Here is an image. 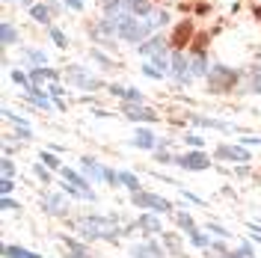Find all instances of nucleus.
Wrapping results in <instances>:
<instances>
[{"label":"nucleus","instance_id":"obj_1","mask_svg":"<svg viewBox=\"0 0 261 258\" xmlns=\"http://www.w3.org/2000/svg\"><path fill=\"white\" fill-rule=\"evenodd\" d=\"M113 24H116V36H122L125 42H146V36L148 33H154V21L151 18H140L137 15H130V12H119V15L113 18Z\"/></svg>","mask_w":261,"mask_h":258},{"label":"nucleus","instance_id":"obj_2","mask_svg":"<svg viewBox=\"0 0 261 258\" xmlns=\"http://www.w3.org/2000/svg\"><path fill=\"white\" fill-rule=\"evenodd\" d=\"M81 231L86 238H104V241H116L119 238L116 223L107 220V217H86V220H81Z\"/></svg>","mask_w":261,"mask_h":258},{"label":"nucleus","instance_id":"obj_3","mask_svg":"<svg viewBox=\"0 0 261 258\" xmlns=\"http://www.w3.org/2000/svg\"><path fill=\"white\" fill-rule=\"evenodd\" d=\"M208 81H211V92H228L238 83V71H231L226 65H214L208 71Z\"/></svg>","mask_w":261,"mask_h":258},{"label":"nucleus","instance_id":"obj_4","mask_svg":"<svg viewBox=\"0 0 261 258\" xmlns=\"http://www.w3.org/2000/svg\"><path fill=\"white\" fill-rule=\"evenodd\" d=\"M193 36H196V27H193V21L187 18V21H181V24H175V33H172V48L181 50V48H187L190 42H193Z\"/></svg>","mask_w":261,"mask_h":258},{"label":"nucleus","instance_id":"obj_5","mask_svg":"<svg viewBox=\"0 0 261 258\" xmlns=\"http://www.w3.org/2000/svg\"><path fill=\"white\" fill-rule=\"evenodd\" d=\"M134 199V205H140V208H151V211H172V205L166 202V199H161V196H154V193H137L130 196Z\"/></svg>","mask_w":261,"mask_h":258},{"label":"nucleus","instance_id":"obj_6","mask_svg":"<svg viewBox=\"0 0 261 258\" xmlns=\"http://www.w3.org/2000/svg\"><path fill=\"white\" fill-rule=\"evenodd\" d=\"M65 74H68V81L74 83V86H81V89H98V86H101V83H98V78L83 74V68H77V65H74V68H68Z\"/></svg>","mask_w":261,"mask_h":258},{"label":"nucleus","instance_id":"obj_7","mask_svg":"<svg viewBox=\"0 0 261 258\" xmlns=\"http://www.w3.org/2000/svg\"><path fill=\"white\" fill-rule=\"evenodd\" d=\"M172 71H175V78H178L181 83H187L190 78H193V71H190V63H187V57H184L181 50H175V57H172Z\"/></svg>","mask_w":261,"mask_h":258},{"label":"nucleus","instance_id":"obj_8","mask_svg":"<svg viewBox=\"0 0 261 258\" xmlns=\"http://www.w3.org/2000/svg\"><path fill=\"white\" fill-rule=\"evenodd\" d=\"M125 116H130L134 122H154V119H158L148 107H143V104H130V101L125 104Z\"/></svg>","mask_w":261,"mask_h":258},{"label":"nucleus","instance_id":"obj_9","mask_svg":"<svg viewBox=\"0 0 261 258\" xmlns=\"http://www.w3.org/2000/svg\"><path fill=\"white\" fill-rule=\"evenodd\" d=\"M217 154H220V158H226V161H241V163L249 158V151H246L244 145H220V148H217Z\"/></svg>","mask_w":261,"mask_h":258},{"label":"nucleus","instance_id":"obj_10","mask_svg":"<svg viewBox=\"0 0 261 258\" xmlns=\"http://www.w3.org/2000/svg\"><path fill=\"white\" fill-rule=\"evenodd\" d=\"M178 163L184 166V169H205L208 166V158L202 154V151H190V154H184V158H178Z\"/></svg>","mask_w":261,"mask_h":258},{"label":"nucleus","instance_id":"obj_11","mask_svg":"<svg viewBox=\"0 0 261 258\" xmlns=\"http://www.w3.org/2000/svg\"><path fill=\"white\" fill-rule=\"evenodd\" d=\"M122 12H130V15H148V12H151V0H122Z\"/></svg>","mask_w":261,"mask_h":258},{"label":"nucleus","instance_id":"obj_12","mask_svg":"<svg viewBox=\"0 0 261 258\" xmlns=\"http://www.w3.org/2000/svg\"><path fill=\"white\" fill-rule=\"evenodd\" d=\"M110 92L119 98H125V101H130V104H143V92L140 89H122V86H110Z\"/></svg>","mask_w":261,"mask_h":258},{"label":"nucleus","instance_id":"obj_13","mask_svg":"<svg viewBox=\"0 0 261 258\" xmlns=\"http://www.w3.org/2000/svg\"><path fill=\"white\" fill-rule=\"evenodd\" d=\"M134 258H161V246H158V243H143V246H134Z\"/></svg>","mask_w":261,"mask_h":258},{"label":"nucleus","instance_id":"obj_14","mask_svg":"<svg viewBox=\"0 0 261 258\" xmlns=\"http://www.w3.org/2000/svg\"><path fill=\"white\" fill-rule=\"evenodd\" d=\"M45 211H50V214H63L65 211V196L63 193H50L48 199H45Z\"/></svg>","mask_w":261,"mask_h":258},{"label":"nucleus","instance_id":"obj_15","mask_svg":"<svg viewBox=\"0 0 261 258\" xmlns=\"http://www.w3.org/2000/svg\"><path fill=\"white\" fill-rule=\"evenodd\" d=\"M161 48H163V39L161 36H154V39H148V42H140V54H151V57H154V54H161Z\"/></svg>","mask_w":261,"mask_h":258},{"label":"nucleus","instance_id":"obj_16","mask_svg":"<svg viewBox=\"0 0 261 258\" xmlns=\"http://www.w3.org/2000/svg\"><path fill=\"white\" fill-rule=\"evenodd\" d=\"M45 78H48V81H54V78H57V71H54V68H48V65H39V68H33V71H30V81L33 83H42Z\"/></svg>","mask_w":261,"mask_h":258},{"label":"nucleus","instance_id":"obj_17","mask_svg":"<svg viewBox=\"0 0 261 258\" xmlns=\"http://www.w3.org/2000/svg\"><path fill=\"white\" fill-rule=\"evenodd\" d=\"M3 255L6 258H39L30 249H21V246H3Z\"/></svg>","mask_w":261,"mask_h":258},{"label":"nucleus","instance_id":"obj_18","mask_svg":"<svg viewBox=\"0 0 261 258\" xmlns=\"http://www.w3.org/2000/svg\"><path fill=\"white\" fill-rule=\"evenodd\" d=\"M140 226L146 228V231H161V220L154 214H140Z\"/></svg>","mask_w":261,"mask_h":258},{"label":"nucleus","instance_id":"obj_19","mask_svg":"<svg viewBox=\"0 0 261 258\" xmlns=\"http://www.w3.org/2000/svg\"><path fill=\"white\" fill-rule=\"evenodd\" d=\"M134 145H140V148H151L154 145V137H151V131H137V137H134Z\"/></svg>","mask_w":261,"mask_h":258},{"label":"nucleus","instance_id":"obj_20","mask_svg":"<svg viewBox=\"0 0 261 258\" xmlns=\"http://www.w3.org/2000/svg\"><path fill=\"white\" fill-rule=\"evenodd\" d=\"M190 48H193L196 57H202V54H205V48H208V33H199V36H193Z\"/></svg>","mask_w":261,"mask_h":258},{"label":"nucleus","instance_id":"obj_21","mask_svg":"<svg viewBox=\"0 0 261 258\" xmlns=\"http://www.w3.org/2000/svg\"><path fill=\"white\" fill-rule=\"evenodd\" d=\"M163 246H166L172 255H181V241H178V235H172V231H169V235H163Z\"/></svg>","mask_w":261,"mask_h":258},{"label":"nucleus","instance_id":"obj_22","mask_svg":"<svg viewBox=\"0 0 261 258\" xmlns=\"http://www.w3.org/2000/svg\"><path fill=\"white\" fill-rule=\"evenodd\" d=\"M83 172H86V175L92 178V181H98V178H104V172H101V166H98L95 161H89V158L83 161Z\"/></svg>","mask_w":261,"mask_h":258},{"label":"nucleus","instance_id":"obj_23","mask_svg":"<svg viewBox=\"0 0 261 258\" xmlns=\"http://www.w3.org/2000/svg\"><path fill=\"white\" fill-rule=\"evenodd\" d=\"M30 101H33V104H36V107H45V110H48V107H50L48 95H45L42 89H30Z\"/></svg>","mask_w":261,"mask_h":258},{"label":"nucleus","instance_id":"obj_24","mask_svg":"<svg viewBox=\"0 0 261 258\" xmlns=\"http://www.w3.org/2000/svg\"><path fill=\"white\" fill-rule=\"evenodd\" d=\"M0 36H3V45L9 48V45H15V39H18V33L12 24H3V30H0Z\"/></svg>","mask_w":261,"mask_h":258},{"label":"nucleus","instance_id":"obj_25","mask_svg":"<svg viewBox=\"0 0 261 258\" xmlns=\"http://www.w3.org/2000/svg\"><path fill=\"white\" fill-rule=\"evenodd\" d=\"M119 184H125V187H130L134 193L140 190V181H137V178L130 175V172H119Z\"/></svg>","mask_w":261,"mask_h":258},{"label":"nucleus","instance_id":"obj_26","mask_svg":"<svg viewBox=\"0 0 261 258\" xmlns=\"http://www.w3.org/2000/svg\"><path fill=\"white\" fill-rule=\"evenodd\" d=\"M190 241H193V246H199V249H208V246H211V241H208L202 231H196V228L190 231Z\"/></svg>","mask_w":261,"mask_h":258},{"label":"nucleus","instance_id":"obj_27","mask_svg":"<svg viewBox=\"0 0 261 258\" xmlns=\"http://www.w3.org/2000/svg\"><path fill=\"white\" fill-rule=\"evenodd\" d=\"M50 39H54V45H57V48H68V39H65V33H63V30L50 27Z\"/></svg>","mask_w":261,"mask_h":258},{"label":"nucleus","instance_id":"obj_28","mask_svg":"<svg viewBox=\"0 0 261 258\" xmlns=\"http://www.w3.org/2000/svg\"><path fill=\"white\" fill-rule=\"evenodd\" d=\"M30 15L36 18L39 24H48V9H45V6H33V9H30Z\"/></svg>","mask_w":261,"mask_h":258},{"label":"nucleus","instance_id":"obj_29","mask_svg":"<svg viewBox=\"0 0 261 258\" xmlns=\"http://www.w3.org/2000/svg\"><path fill=\"white\" fill-rule=\"evenodd\" d=\"M175 220H178V226H181V228L193 231V217H190V214H175Z\"/></svg>","mask_w":261,"mask_h":258},{"label":"nucleus","instance_id":"obj_30","mask_svg":"<svg viewBox=\"0 0 261 258\" xmlns=\"http://www.w3.org/2000/svg\"><path fill=\"white\" fill-rule=\"evenodd\" d=\"M63 178L65 181H71V184H83V178L74 172V169H68V166H63Z\"/></svg>","mask_w":261,"mask_h":258},{"label":"nucleus","instance_id":"obj_31","mask_svg":"<svg viewBox=\"0 0 261 258\" xmlns=\"http://www.w3.org/2000/svg\"><path fill=\"white\" fill-rule=\"evenodd\" d=\"M143 74H146V78H154V81L163 78V71L158 68V65H143Z\"/></svg>","mask_w":261,"mask_h":258},{"label":"nucleus","instance_id":"obj_32","mask_svg":"<svg viewBox=\"0 0 261 258\" xmlns=\"http://www.w3.org/2000/svg\"><path fill=\"white\" fill-rule=\"evenodd\" d=\"M190 71H193V74H205V71H208V68H205V60H202V57H196L193 65H190Z\"/></svg>","mask_w":261,"mask_h":258},{"label":"nucleus","instance_id":"obj_33","mask_svg":"<svg viewBox=\"0 0 261 258\" xmlns=\"http://www.w3.org/2000/svg\"><path fill=\"white\" fill-rule=\"evenodd\" d=\"M0 166H3V175H6V178H12V175H15V163L9 161V158H6V161L0 163Z\"/></svg>","mask_w":261,"mask_h":258},{"label":"nucleus","instance_id":"obj_34","mask_svg":"<svg viewBox=\"0 0 261 258\" xmlns=\"http://www.w3.org/2000/svg\"><path fill=\"white\" fill-rule=\"evenodd\" d=\"M12 190H15V184H12V178H3V184H0V193H3V196H9Z\"/></svg>","mask_w":261,"mask_h":258},{"label":"nucleus","instance_id":"obj_35","mask_svg":"<svg viewBox=\"0 0 261 258\" xmlns=\"http://www.w3.org/2000/svg\"><path fill=\"white\" fill-rule=\"evenodd\" d=\"M3 211H21V205H18V202H12L9 196H3Z\"/></svg>","mask_w":261,"mask_h":258},{"label":"nucleus","instance_id":"obj_36","mask_svg":"<svg viewBox=\"0 0 261 258\" xmlns=\"http://www.w3.org/2000/svg\"><path fill=\"white\" fill-rule=\"evenodd\" d=\"M42 163H45V166H60V163H57V158H54V154H48V151H42Z\"/></svg>","mask_w":261,"mask_h":258},{"label":"nucleus","instance_id":"obj_37","mask_svg":"<svg viewBox=\"0 0 261 258\" xmlns=\"http://www.w3.org/2000/svg\"><path fill=\"white\" fill-rule=\"evenodd\" d=\"M12 81L21 83V86H27V74H24V71H12Z\"/></svg>","mask_w":261,"mask_h":258},{"label":"nucleus","instance_id":"obj_38","mask_svg":"<svg viewBox=\"0 0 261 258\" xmlns=\"http://www.w3.org/2000/svg\"><path fill=\"white\" fill-rule=\"evenodd\" d=\"M238 255H241V258H252V246H249V243H244V246L238 249Z\"/></svg>","mask_w":261,"mask_h":258},{"label":"nucleus","instance_id":"obj_39","mask_svg":"<svg viewBox=\"0 0 261 258\" xmlns=\"http://www.w3.org/2000/svg\"><path fill=\"white\" fill-rule=\"evenodd\" d=\"M48 92H50V95H57V98H63V95H65V89L60 86V83H54V86H50Z\"/></svg>","mask_w":261,"mask_h":258},{"label":"nucleus","instance_id":"obj_40","mask_svg":"<svg viewBox=\"0 0 261 258\" xmlns=\"http://www.w3.org/2000/svg\"><path fill=\"white\" fill-rule=\"evenodd\" d=\"M208 231H214V235H220V238H228V231L223 226H208Z\"/></svg>","mask_w":261,"mask_h":258},{"label":"nucleus","instance_id":"obj_41","mask_svg":"<svg viewBox=\"0 0 261 258\" xmlns=\"http://www.w3.org/2000/svg\"><path fill=\"white\" fill-rule=\"evenodd\" d=\"M30 60H33V63H42V65H45V54H39V50H30Z\"/></svg>","mask_w":261,"mask_h":258},{"label":"nucleus","instance_id":"obj_42","mask_svg":"<svg viewBox=\"0 0 261 258\" xmlns=\"http://www.w3.org/2000/svg\"><path fill=\"white\" fill-rule=\"evenodd\" d=\"M252 86H255V92H261V65H258V71H255V78H252Z\"/></svg>","mask_w":261,"mask_h":258},{"label":"nucleus","instance_id":"obj_43","mask_svg":"<svg viewBox=\"0 0 261 258\" xmlns=\"http://www.w3.org/2000/svg\"><path fill=\"white\" fill-rule=\"evenodd\" d=\"M158 161H161V163H166V161H172V158H169V151H163V148H158Z\"/></svg>","mask_w":261,"mask_h":258},{"label":"nucleus","instance_id":"obj_44","mask_svg":"<svg viewBox=\"0 0 261 258\" xmlns=\"http://www.w3.org/2000/svg\"><path fill=\"white\" fill-rule=\"evenodd\" d=\"M65 3H68L71 9H83V0H65Z\"/></svg>","mask_w":261,"mask_h":258},{"label":"nucleus","instance_id":"obj_45","mask_svg":"<svg viewBox=\"0 0 261 258\" xmlns=\"http://www.w3.org/2000/svg\"><path fill=\"white\" fill-rule=\"evenodd\" d=\"M187 143L193 145V148H199V145H202V140H199V137H187Z\"/></svg>","mask_w":261,"mask_h":258},{"label":"nucleus","instance_id":"obj_46","mask_svg":"<svg viewBox=\"0 0 261 258\" xmlns=\"http://www.w3.org/2000/svg\"><path fill=\"white\" fill-rule=\"evenodd\" d=\"M244 143H246V145H261V137H258V140H255V137H246Z\"/></svg>","mask_w":261,"mask_h":258},{"label":"nucleus","instance_id":"obj_47","mask_svg":"<svg viewBox=\"0 0 261 258\" xmlns=\"http://www.w3.org/2000/svg\"><path fill=\"white\" fill-rule=\"evenodd\" d=\"M255 18H261V6H255Z\"/></svg>","mask_w":261,"mask_h":258},{"label":"nucleus","instance_id":"obj_48","mask_svg":"<svg viewBox=\"0 0 261 258\" xmlns=\"http://www.w3.org/2000/svg\"><path fill=\"white\" fill-rule=\"evenodd\" d=\"M255 241H258V243H261V228H258V238H255Z\"/></svg>","mask_w":261,"mask_h":258},{"label":"nucleus","instance_id":"obj_49","mask_svg":"<svg viewBox=\"0 0 261 258\" xmlns=\"http://www.w3.org/2000/svg\"><path fill=\"white\" fill-rule=\"evenodd\" d=\"M223 258H241V255H223Z\"/></svg>","mask_w":261,"mask_h":258},{"label":"nucleus","instance_id":"obj_50","mask_svg":"<svg viewBox=\"0 0 261 258\" xmlns=\"http://www.w3.org/2000/svg\"><path fill=\"white\" fill-rule=\"evenodd\" d=\"M21 3H33V0H21Z\"/></svg>","mask_w":261,"mask_h":258}]
</instances>
